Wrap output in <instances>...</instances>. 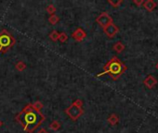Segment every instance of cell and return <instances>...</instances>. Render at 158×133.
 <instances>
[{
  "instance_id": "6da1fadb",
  "label": "cell",
  "mask_w": 158,
  "mask_h": 133,
  "mask_svg": "<svg viewBox=\"0 0 158 133\" xmlns=\"http://www.w3.org/2000/svg\"><path fill=\"white\" fill-rule=\"evenodd\" d=\"M15 120L22 126L25 132L33 133L45 121L46 117L41 111L35 110L29 104L15 117Z\"/></svg>"
},
{
  "instance_id": "5bb4252c",
  "label": "cell",
  "mask_w": 158,
  "mask_h": 133,
  "mask_svg": "<svg viewBox=\"0 0 158 133\" xmlns=\"http://www.w3.org/2000/svg\"><path fill=\"white\" fill-rule=\"evenodd\" d=\"M59 40L61 41V43H65L68 40V35L66 34V33H64V31L61 33L59 36Z\"/></svg>"
},
{
  "instance_id": "7a4b0ae2",
  "label": "cell",
  "mask_w": 158,
  "mask_h": 133,
  "mask_svg": "<svg viewBox=\"0 0 158 133\" xmlns=\"http://www.w3.org/2000/svg\"><path fill=\"white\" fill-rule=\"evenodd\" d=\"M16 43L15 38L7 30L0 31V55L6 54Z\"/></svg>"
},
{
  "instance_id": "52a82bcc",
  "label": "cell",
  "mask_w": 158,
  "mask_h": 133,
  "mask_svg": "<svg viewBox=\"0 0 158 133\" xmlns=\"http://www.w3.org/2000/svg\"><path fill=\"white\" fill-rule=\"evenodd\" d=\"M104 31H105V33L108 35L109 37H112V36H113V35L115 34V33L117 31V28L115 26V25L110 24L107 27H105Z\"/></svg>"
},
{
  "instance_id": "9c48e42d",
  "label": "cell",
  "mask_w": 158,
  "mask_h": 133,
  "mask_svg": "<svg viewBox=\"0 0 158 133\" xmlns=\"http://www.w3.org/2000/svg\"><path fill=\"white\" fill-rule=\"evenodd\" d=\"M15 68L18 71H23L25 68H26V64L23 61H19L15 64Z\"/></svg>"
},
{
  "instance_id": "7c38bea8",
  "label": "cell",
  "mask_w": 158,
  "mask_h": 133,
  "mask_svg": "<svg viewBox=\"0 0 158 133\" xmlns=\"http://www.w3.org/2000/svg\"><path fill=\"white\" fill-rule=\"evenodd\" d=\"M31 105L36 111H41V109L43 108V104L40 102V101H35V103L31 104Z\"/></svg>"
},
{
  "instance_id": "2e32d148",
  "label": "cell",
  "mask_w": 158,
  "mask_h": 133,
  "mask_svg": "<svg viewBox=\"0 0 158 133\" xmlns=\"http://www.w3.org/2000/svg\"><path fill=\"white\" fill-rule=\"evenodd\" d=\"M2 126H3V122L1 121V120H0V128H1Z\"/></svg>"
},
{
  "instance_id": "3957f363",
  "label": "cell",
  "mask_w": 158,
  "mask_h": 133,
  "mask_svg": "<svg viewBox=\"0 0 158 133\" xmlns=\"http://www.w3.org/2000/svg\"><path fill=\"white\" fill-rule=\"evenodd\" d=\"M66 115L70 117L73 121L77 120L82 115L84 114V109H83V101L81 99L75 100L74 102L65 109Z\"/></svg>"
},
{
  "instance_id": "8fae6325",
  "label": "cell",
  "mask_w": 158,
  "mask_h": 133,
  "mask_svg": "<svg viewBox=\"0 0 158 133\" xmlns=\"http://www.w3.org/2000/svg\"><path fill=\"white\" fill-rule=\"evenodd\" d=\"M59 36H60V33H59L56 30L52 31L51 33H49L50 40L53 41V42H57V41H58V40H59Z\"/></svg>"
},
{
  "instance_id": "5b68a950",
  "label": "cell",
  "mask_w": 158,
  "mask_h": 133,
  "mask_svg": "<svg viewBox=\"0 0 158 133\" xmlns=\"http://www.w3.org/2000/svg\"><path fill=\"white\" fill-rule=\"evenodd\" d=\"M96 21L100 25V26H102V27H107L108 25L111 24L112 22V18L109 17L108 14H106V13H102L100 14L98 18H97V20Z\"/></svg>"
},
{
  "instance_id": "30bf717a",
  "label": "cell",
  "mask_w": 158,
  "mask_h": 133,
  "mask_svg": "<svg viewBox=\"0 0 158 133\" xmlns=\"http://www.w3.org/2000/svg\"><path fill=\"white\" fill-rule=\"evenodd\" d=\"M59 21H60V18L57 16L56 14H53V15H51L48 18V22L51 25H56Z\"/></svg>"
},
{
  "instance_id": "9a60e30c",
  "label": "cell",
  "mask_w": 158,
  "mask_h": 133,
  "mask_svg": "<svg viewBox=\"0 0 158 133\" xmlns=\"http://www.w3.org/2000/svg\"><path fill=\"white\" fill-rule=\"evenodd\" d=\"M37 133H48L45 129H39V131L37 132Z\"/></svg>"
},
{
  "instance_id": "277c9868",
  "label": "cell",
  "mask_w": 158,
  "mask_h": 133,
  "mask_svg": "<svg viewBox=\"0 0 158 133\" xmlns=\"http://www.w3.org/2000/svg\"><path fill=\"white\" fill-rule=\"evenodd\" d=\"M122 70H123V68H122L121 63H120L115 58H113L108 63V64L104 67V72L97 75V77H100V76L104 75L105 73H108V74H110L112 76L113 78L115 79L117 76H119L120 74H121Z\"/></svg>"
},
{
  "instance_id": "ba28073f",
  "label": "cell",
  "mask_w": 158,
  "mask_h": 133,
  "mask_svg": "<svg viewBox=\"0 0 158 133\" xmlns=\"http://www.w3.org/2000/svg\"><path fill=\"white\" fill-rule=\"evenodd\" d=\"M61 125L58 120H53V121L49 125V129L51 130H54V131H58L61 129Z\"/></svg>"
},
{
  "instance_id": "8992f818",
  "label": "cell",
  "mask_w": 158,
  "mask_h": 133,
  "mask_svg": "<svg viewBox=\"0 0 158 133\" xmlns=\"http://www.w3.org/2000/svg\"><path fill=\"white\" fill-rule=\"evenodd\" d=\"M72 37L74 38L75 41L82 42V41H84V40L86 39L87 33H86V31H85L83 29H82V28H77V29L75 30L74 33H72Z\"/></svg>"
},
{
  "instance_id": "4fadbf2b",
  "label": "cell",
  "mask_w": 158,
  "mask_h": 133,
  "mask_svg": "<svg viewBox=\"0 0 158 133\" xmlns=\"http://www.w3.org/2000/svg\"><path fill=\"white\" fill-rule=\"evenodd\" d=\"M46 10H47V12H48V13L50 16H51V15L55 14V12H56L57 9L54 7L53 5H48V7L46 8Z\"/></svg>"
}]
</instances>
